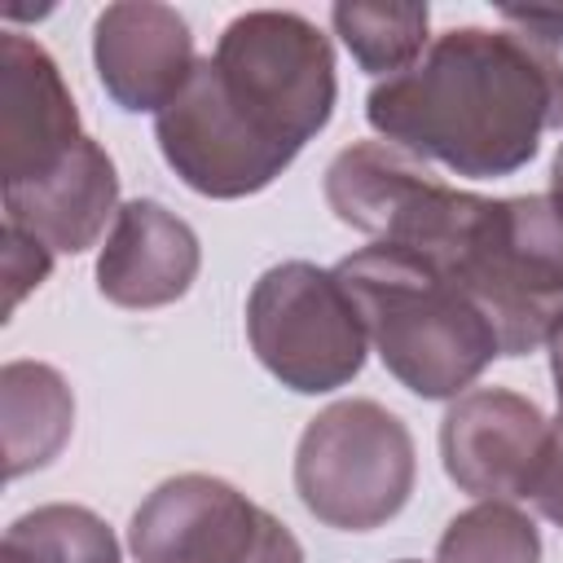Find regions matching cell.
Returning a JSON list of instances; mask_svg holds the SVG:
<instances>
[{"label":"cell","instance_id":"obj_1","mask_svg":"<svg viewBox=\"0 0 563 563\" xmlns=\"http://www.w3.org/2000/svg\"><path fill=\"white\" fill-rule=\"evenodd\" d=\"M334 48L290 9L238 13L180 97L158 110L167 167L202 198L268 189L334 114Z\"/></svg>","mask_w":563,"mask_h":563},{"label":"cell","instance_id":"obj_2","mask_svg":"<svg viewBox=\"0 0 563 563\" xmlns=\"http://www.w3.org/2000/svg\"><path fill=\"white\" fill-rule=\"evenodd\" d=\"M365 119L387 145L457 176H510L563 128V62L523 31L453 26L409 70L369 88Z\"/></svg>","mask_w":563,"mask_h":563},{"label":"cell","instance_id":"obj_3","mask_svg":"<svg viewBox=\"0 0 563 563\" xmlns=\"http://www.w3.org/2000/svg\"><path fill=\"white\" fill-rule=\"evenodd\" d=\"M365 339L391 378L422 400H457L501 356L484 312L427 260L400 246H365L334 264Z\"/></svg>","mask_w":563,"mask_h":563},{"label":"cell","instance_id":"obj_4","mask_svg":"<svg viewBox=\"0 0 563 563\" xmlns=\"http://www.w3.org/2000/svg\"><path fill=\"white\" fill-rule=\"evenodd\" d=\"M431 268L484 312L501 356L532 352L563 312V198L475 194L449 255Z\"/></svg>","mask_w":563,"mask_h":563},{"label":"cell","instance_id":"obj_5","mask_svg":"<svg viewBox=\"0 0 563 563\" xmlns=\"http://www.w3.org/2000/svg\"><path fill=\"white\" fill-rule=\"evenodd\" d=\"M413 475V435L378 400H339L321 409L295 449L299 501L325 528L343 532H369L400 515Z\"/></svg>","mask_w":563,"mask_h":563},{"label":"cell","instance_id":"obj_6","mask_svg":"<svg viewBox=\"0 0 563 563\" xmlns=\"http://www.w3.org/2000/svg\"><path fill=\"white\" fill-rule=\"evenodd\" d=\"M246 339L260 365L290 391L317 396L352 383L365 365V325L334 268L273 264L246 295Z\"/></svg>","mask_w":563,"mask_h":563},{"label":"cell","instance_id":"obj_7","mask_svg":"<svg viewBox=\"0 0 563 563\" xmlns=\"http://www.w3.org/2000/svg\"><path fill=\"white\" fill-rule=\"evenodd\" d=\"M136 563H303L295 532L216 475H176L132 515Z\"/></svg>","mask_w":563,"mask_h":563},{"label":"cell","instance_id":"obj_8","mask_svg":"<svg viewBox=\"0 0 563 563\" xmlns=\"http://www.w3.org/2000/svg\"><path fill=\"white\" fill-rule=\"evenodd\" d=\"M550 422L541 409L506 387L462 391L440 422V457L449 479L484 501L528 497Z\"/></svg>","mask_w":563,"mask_h":563},{"label":"cell","instance_id":"obj_9","mask_svg":"<svg viewBox=\"0 0 563 563\" xmlns=\"http://www.w3.org/2000/svg\"><path fill=\"white\" fill-rule=\"evenodd\" d=\"M79 141L84 132H79L75 97L57 62L48 57V48L22 31H4L0 40V176L4 185H22L53 172Z\"/></svg>","mask_w":563,"mask_h":563},{"label":"cell","instance_id":"obj_10","mask_svg":"<svg viewBox=\"0 0 563 563\" xmlns=\"http://www.w3.org/2000/svg\"><path fill=\"white\" fill-rule=\"evenodd\" d=\"M92 62L110 101L132 114L167 110L198 66L189 22L154 0L106 4L92 26Z\"/></svg>","mask_w":563,"mask_h":563},{"label":"cell","instance_id":"obj_11","mask_svg":"<svg viewBox=\"0 0 563 563\" xmlns=\"http://www.w3.org/2000/svg\"><path fill=\"white\" fill-rule=\"evenodd\" d=\"M202 251L194 229L154 198L119 207L97 255V290L119 308L176 303L198 277Z\"/></svg>","mask_w":563,"mask_h":563},{"label":"cell","instance_id":"obj_12","mask_svg":"<svg viewBox=\"0 0 563 563\" xmlns=\"http://www.w3.org/2000/svg\"><path fill=\"white\" fill-rule=\"evenodd\" d=\"M114 202V163L92 136H84L53 172L22 185H4V224L40 238L48 251L79 255L101 238L106 220L119 216Z\"/></svg>","mask_w":563,"mask_h":563},{"label":"cell","instance_id":"obj_13","mask_svg":"<svg viewBox=\"0 0 563 563\" xmlns=\"http://www.w3.org/2000/svg\"><path fill=\"white\" fill-rule=\"evenodd\" d=\"M0 418H4V475L48 466L75 427V396L53 365L9 361L0 369Z\"/></svg>","mask_w":563,"mask_h":563},{"label":"cell","instance_id":"obj_14","mask_svg":"<svg viewBox=\"0 0 563 563\" xmlns=\"http://www.w3.org/2000/svg\"><path fill=\"white\" fill-rule=\"evenodd\" d=\"M0 563H119V541L88 506H35L4 528Z\"/></svg>","mask_w":563,"mask_h":563},{"label":"cell","instance_id":"obj_15","mask_svg":"<svg viewBox=\"0 0 563 563\" xmlns=\"http://www.w3.org/2000/svg\"><path fill=\"white\" fill-rule=\"evenodd\" d=\"M330 22H334V35L343 40V48L356 57L361 70L391 79L427 53L431 9L413 4V0H400V4L343 0V4L330 9Z\"/></svg>","mask_w":563,"mask_h":563},{"label":"cell","instance_id":"obj_16","mask_svg":"<svg viewBox=\"0 0 563 563\" xmlns=\"http://www.w3.org/2000/svg\"><path fill=\"white\" fill-rule=\"evenodd\" d=\"M435 563H541V532L510 501H479L449 519Z\"/></svg>","mask_w":563,"mask_h":563},{"label":"cell","instance_id":"obj_17","mask_svg":"<svg viewBox=\"0 0 563 563\" xmlns=\"http://www.w3.org/2000/svg\"><path fill=\"white\" fill-rule=\"evenodd\" d=\"M48 268H53V251L40 238L4 224V317L22 303L26 290H35L48 277Z\"/></svg>","mask_w":563,"mask_h":563},{"label":"cell","instance_id":"obj_18","mask_svg":"<svg viewBox=\"0 0 563 563\" xmlns=\"http://www.w3.org/2000/svg\"><path fill=\"white\" fill-rule=\"evenodd\" d=\"M528 501H532L550 523L563 528V418L550 422V431H545V449H541V462H537Z\"/></svg>","mask_w":563,"mask_h":563},{"label":"cell","instance_id":"obj_19","mask_svg":"<svg viewBox=\"0 0 563 563\" xmlns=\"http://www.w3.org/2000/svg\"><path fill=\"white\" fill-rule=\"evenodd\" d=\"M501 18H506L515 31L532 35L537 44H545V48L563 44V9H541V4H501Z\"/></svg>","mask_w":563,"mask_h":563},{"label":"cell","instance_id":"obj_20","mask_svg":"<svg viewBox=\"0 0 563 563\" xmlns=\"http://www.w3.org/2000/svg\"><path fill=\"white\" fill-rule=\"evenodd\" d=\"M545 347H550V374H554V396H559V418H563V312L554 317Z\"/></svg>","mask_w":563,"mask_h":563},{"label":"cell","instance_id":"obj_21","mask_svg":"<svg viewBox=\"0 0 563 563\" xmlns=\"http://www.w3.org/2000/svg\"><path fill=\"white\" fill-rule=\"evenodd\" d=\"M550 194H559V198H563V145H559V154H554V172H550Z\"/></svg>","mask_w":563,"mask_h":563},{"label":"cell","instance_id":"obj_22","mask_svg":"<svg viewBox=\"0 0 563 563\" xmlns=\"http://www.w3.org/2000/svg\"><path fill=\"white\" fill-rule=\"evenodd\" d=\"M400 563H413V559H400Z\"/></svg>","mask_w":563,"mask_h":563}]
</instances>
